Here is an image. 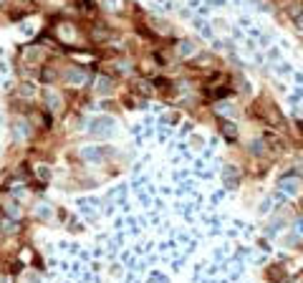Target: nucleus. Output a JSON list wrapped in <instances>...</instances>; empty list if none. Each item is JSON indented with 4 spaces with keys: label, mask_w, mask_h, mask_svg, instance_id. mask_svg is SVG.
I'll list each match as a JSON object with an SVG mask.
<instances>
[{
    "label": "nucleus",
    "mask_w": 303,
    "mask_h": 283,
    "mask_svg": "<svg viewBox=\"0 0 303 283\" xmlns=\"http://www.w3.org/2000/svg\"><path fill=\"white\" fill-rule=\"evenodd\" d=\"M220 129H223V132H225V134H227V139H235V134H237V129H235V124L230 127V124H227V119H220Z\"/></svg>",
    "instance_id": "1"
},
{
    "label": "nucleus",
    "mask_w": 303,
    "mask_h": 283,
    "mask_svg": "<svg viewBox=\"0 0 303 283\" xmlns=\"http://www.w3.org/2000/svg\"><path fill=\"white\" fill-rule=\"evenodd\" d=\"M298 230H301V233H303V217H301V220H298Z\"/></svg>",
    "instance_id": "3"
},
{
    "label": "nucleus",
    "mask_w": 303,
    "mask_h": 283,
    "mask_svg": "<svg viewBox=\"0 0 303 283\" xmlns=\"http://www.w3.org/2000/svg\"><path fill=\"white\" fill-rule=\"evenodd\" d=\"M281 187H283V190H291V192H296V190H298V180H296V177H293V180H291V177H286Z\"/></svg>",
    "instance_id": "2"
}]
</instances>
